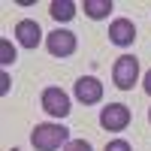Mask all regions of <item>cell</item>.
Returning <instances> with one entry per match:
<instances>
[{
    "mask_svg": "<svg viewBox=\"0 0 151 151\" xmlns=\"http://www.w3.org/2000/svg\"><path fill=\"white\" fill-rule=\"evenodd\" d=\"M70 142V130L64 127V124H36L33 133H30V145L36 151H64V145Z\"/></svg>",
    "mask_w": 151,
    "mask_h": 151,
    "instance_id": "6da1fadb",
    "label": "cell"
},
{
    "mask_svg": "<svg viewBox=\"0 0 151 151\" xmlns=\"http://www.w3.org/2000/svg\"><path fill=\"white\" fill-rule=\"evenodd\" d=\"M112 82L118 91H133V85L139 82V60L133 55H121L112 67Z\"/></svg>",
    "mask_w": 151,
    "mask_h": 151,
    "instance_id": "7a4b0ae2",
    "label": "cell"
},
{
    "mask_svg": "<svg viewBox=\"0 0 151 151\" xmlns=\"http://www.w3.org/2000/svg\"><path fill=\"white\" fill-rule=\"evenodd\" d=\"M130 121H133V112H130V106H124V103H109V106H103V112H100V127L109 130V133L127 130Z\"/></svg>",
    "mask_w": 151,
    "mask_h": 151,
    "instance_id": "3957f363",
    "label": "cell"
},
{
    "mask_svg": "<svg viewBox=\"0 0 151 151\" xmlns=\"http://www.w3.org/2000/svg\"><path fill=\"white\" fill-rule=\"evenodd\" d=\"M45 48L52 58H70L76 48H79V40H76V33L67 30V27H58L45 36Z\"/></svg>",
    "mask_w": 151,
    "mask_h": 151,
    "instance_id": "277c9868",
    "label": "cell"
},
{
    "mask_svg": "<svg viewBox=\"0 0 151 151\" xmlns=\"http://www.w3.org/2000/svg\"><path fill=\"white\" fill-rule=\"evenodd\" d=\"M40 103H42V109H45V115H52V118H67L70 115V97H67V91H60V88H45L42 91V97H40Z\"/></svg>",
    "mask_w": 151,
    "mask_h": 151,
    "instance_id": "5b68a950",
    "label": "cell"
},
{
    "mask_svg": "<svg viewBox=\"0 0 151 151\" xmlns=\"http://www.w3.org/2000/svg\"><path fill=\"white\" fill-rule=\"evenodd\" d=\"M73 94H76V100H79L82 106H94V103L103 100V82H100L97 76H82V79L76 82V88H73Z\"/></svg>",
    "mask_w": 151,
    "mask_h": 151,
    "instance_id": "8992f818",
    "label": "cell"
},
{
    "mask_svg": "<svg viewBox=\"0 0 151 151\" xmlns=\"http://www.w3.org/2000/svg\"><path fill=\"white\" fill-rule=\"evenodd\" d=\"M133 40H136V24L130 18H115L109 24V42L112 45L127 48V45H133Z\"/></svg>",
    "mask_w": 151,
    "mask_h": 151,
    "instance_id": "52a82bcc",
    "label": "cell"
},
{
    "mask_svg": "<svg viewBox=\"0 0 151 151\" xmlns=\"http://www.w3.org/2000/svg\"><path fill=\"white\" fill-rule=\"evenodd\" d=\"M12 33H15V40H18L21 48H36V45L42 42V27H40L33 18H21Z\"/></svg>",
    "mask_w": 151,
    "mask_h": 151,
    "instance_id": "ba28073f",
    "label": "cell"
},
{
    "mask_svg": "<svg viewBox=\"0 0 151 151\" xmlns=\"http://www.w3.org/2000/svg\"><path fill=\"white\" fill-rule=\"evenodd\" d=\"M76 12H79V6L73 3V0H52L48 3V15H52L58 24H67L76 18Z\"/></svg>",
    "mask_w": 151,
    "mask_h": 151,
    "instance_id": "9c48e42d",
    "label": "cell"
},
{
    "mask_svg": "<svg viewBox=\"0 0 151 151\" xmlns=\"http://www.w3.org/2000/svg\"><path fill=\"white\" fill-rule=\"evenodd\" d=\"M82 9H85V15H88V18L100 21V18H109V12L115 9V3H112V0H85Z\"/></svg>",
    "mask_w": 151,
    "mask_h": 151,
    "instance_id": "30bf717a",
    "label": "cell"
},
{
    "mask_svg": "<svg viewBox=\"0 0 151 151\" xmlns=\"http://www.w3.org/2000/svg\"><path fill=\"white\" fill-rule=\"evenodd\" d=\"M0 64H3V67L15 64V48H12L9 40H0Z\"/></svg>",
    "mask_w": 151,
    "mask_h": 151,
    "instance_id": "8fae6325",
    "label": "cell"
},
{
    "mask_svg": "<svg viewBox=\"0 0 151 151\" xmlns=\"http://www.w3.org/2000/svg\"><path fill=\"white\" fill-rule=\"evenodd\" d=\"M64 151H94V148H91L88 139H70V142L64 145Z\"/></svg>",
    "mask_w": 151,
    "mask_h": 151,
    "instance_id": "7c38bea8",
    "label": "cell"
},
{
    "mask_svg": "<svg viewBox=\"0 0 151 151\" xmlns=\"http://www.w3.org/2000/svg\"><path fill=\"white\" fill-rule=\"evenodd\" d=\"M103 151H133L130 148V142L127 139H112V142H106V148Z\"/></svg>",
    "mask_w": 151,
    "mask_h": 151,
    "instance_id": "4fadbf2b",
    "label": "cell"
},
{
    "mask_svg": "<svg viewBox=\"0 0 151 151\" xmlns=\"http://www.w3.org/2000/svg\"><path fill=\"white\" fill-rule=\"evenodd\" d=\"M142 91H145V94L151 97V70H148V73L142 76Z\"/></svg>",
    "mask_w": 151,
    "mask_h": 151,
    "instance_id": "5bb4252c",
    "label": "cell"
},
{
    "mask_svg": "<svg viewBox=\"0 0 151 151\" xmlns=\"http://www.w3.org/2000/svg\"><path fill=\"white\" fill-rule=\"evenodd\" d=\"M0 82H3V85H0V94H6V91H9V76L3 73V76H0Z\"/></svg>",
    "mask_w": 151,
    "mask_h": 151,
    "instance_id": "9a60e30c",
    "label": "cell"
},
{
    "mask_svg": "<svg viewBox=\"0 0 151 151\" xmlns=\"http://www.w3.org/2000/svg\"><path fill=\"white\" fill-rule=\"evenodd\" d=\"M148 121H151V109H148Z\"/></svg>",
    "mask_w": 151,
    "mask_h": 151,
    "instance_id": "2e32d148",
    "label": "cell"
}]
</instances>
